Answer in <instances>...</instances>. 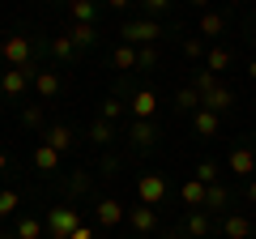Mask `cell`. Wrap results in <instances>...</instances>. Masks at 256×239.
<instances>
[{
  "instance_id": "obj_16",
  "label": "cell",
  "mask_w": 256,
  "mask_h": 239,
  "mask_svg": "<svg viewBox=\"0 0 256 239\" xmlns=\"http://www.w3.org/2000/svg\"><path fill=\"white\" fill-rule=\"evenodd\" d=\"M184 235H192V239L214 235V218H210L205 210H192V214H188V222H184Z\"/></svg>"
},
{
  "instance_id": "obj_7",
  "label": "cell",
  "mask_w": 256,
  "mask_h": 239,
  "mask_svg": "<svg viewBox=\"0 0 256 239\" xmlns=\"http://www.w3.org/2000/svg\"><path fill=\"white\" fill-rule=\"evenodd\" d=\"M94 218H98V226H120V222H128V210L116 196H102V201L94 205Z\"/></svg>"
},
{
  "instance_id": "obj_28",
  "label": "cell",
  "mask_w": 256,
  "mask_h": 239,
  "mask_svg": "<svg viewBox=\"0 0 256 239\" xmlns=\"http://www.w3.org/2000/svg\"><path fill=\"white\" fill-rule=\"evenodd\" d=\"M124 111H128V102H120V98H107V102H102V111H98V120L116 124V120H124Z\"/></svg>"
},
{
  "instance_id": "obj_4",
  "label": "cell",
  "mask_w": 256,
  "mask_h": 239,
  "mask_svg": "<svg viewBox=\"0 0 256 239\" xmlns=\"http://www.w3.org/2000/svg\"><path fill=\"white\" fill-rule=\"evenodd\" d=\"M137 196H141V205H150V210L162 205V201H166V180H162L158 171L141 175V180H137Z\"/></svg>"
},
{
  "instance_id": "obj_29",
  "label": "cell",
  "mask_w": 256,
  "mask_h": 239,
  "mask_svg": "<svg viewBox=\"0 0 256 239\" xmlns=\"http://www.w3.org/2000/svg\"><path fill=\"white\" fill-rule=\"evenodd\" d=\"M192 180H201L205 188H214V184H218V162H210V158L196 162V175H192Z\"/></svg>"
},
{
  "instance_id": "obj_14",
  "label": "cell",
  "mask_w": 256,
  "mask_h": 239,
  "mask_svg": "<svg viewBox=\"0 0 256 239\" xmlns=\"http://www.w3.org/2000/svg\"><path fill=\"white\" fill-rule=\"evenodd\" d=\"M34 90H38L43 102H52L56 94H60V73H56V68H38L34 73Z\"/></svg>"
},
{
  "instance_id": "obj_12",
  "label": "cell",
  "mask_w": 256,
  "mask_h": 239,
  "mask_svg": "<svg viewBox=\"0 0 256 239\" xmlns=\"http://www.w3.org/2000/svg\"><path fill=\"white\" fill-rule=\"evenodd\" d=\"M43 141H47L52 150H60V154H73V150H77V132L64 128V124H52V128L43 132Z\"/></svg>"
},
{
  "instance_id": "obj_8",
  "label": "cell",
  "mask_w": 256,
  "mask_h": 239,
  "mask_svg": "<svg viewBox=\"0 0 256 239\" xmlns=\"http://www.w3.org/2000/svg\"><path fill=\"white\" fill-rule=\"evenodd\" d=\"M226 166H230V171H235L239 180L248 184V180L256 175V154H252L248 146H235V150H230V158H226Z\"/></svg>"
},
{
  "instance_id": "obj_34",
  "label": "cell",
  "mask_w": 256,
  "mask_h": 239,
  "mask_svg": "<svg viewBox=\"0 0 256 239\" xmlns=\"http://www.w3.org/2000/svg\"><path fill=\"white\" fill-rule=\"evenodd\" d=\"M184 56H188V60H201V56H205V43H201V38H188V43H184Z\"/></svg>"
},
{
  "instance_id": "obj_19",
  "label": "cell",
  "mask_w": 256,
  "mask_h": 239,
  "mask_svg": "<svg viewBox=\"0 0 256 239\" xmlns=\"http://www.w3.org/2000/svg\"><path fill=\"white\" fill-rule=\"evenodd\" d=\"M230 60H235V56H230L226 47H210V52H205V73H214V77H218V73H226V68H230Z\"/></svg>"
},
{
  "instance_id": "obj_21",
  "label": "cell",
  "mask_w": 256,
  "mask_h": 239,
  "mask_svg": "<svg viewBox=\"0 0 256 239\" xmlns=\"http://www.w3.org/2000/svg\"><path fill=\"white\" fill-rule=\"evenodd\" d=\"M86 137H90V141H94V146H98V150H107L111 141H116V124H107V120H94V124H90V132H86Z\"/></svg>"
},
{
  "instance_id": "obj_40",
  "label": "cell",
  "mask_w": 256,
  "mask_h": 239,
  "mask_svg": "<svg viewBox=\"0 0 256 239\" xmlns=\"http://www.w3.org/2000/svg\"><path fill=\"white\" fill-rule=\"evenodd\" d=\"M248 38H252V43H256V26H252V30H248Z\"/></svg>"
},
{
  "instance_id": "obj_25",
  "label": "cell",
  "mask_w": 256,
  "mask_h": 239,
  "mask_svg": "<svg viewBox=\"0 0 256 239\" xmlns=\"http://www.w3.org/2000/svg\"><path fill=\"white\" fill-rule=\"evenodd\" d=\"M52 56L60 60V64H68V60L77 56V43H73L68 34H56V38H52Z\"/></svg>"
},
{
  "instance_id": "obj_27",
  "label": "cell",
  "mask_w": 256,
  "mask_h": 239,
  "mask_svg": "<svg viewBox=\"0 0 256 239\" xmlns=\"http://www.w3.org/2000/svg\"><path fill=\"white\" fill-rule=\"evenodd\" d=\"M222 30H226V18H218V13H201V34L218 38Z\"/></svg>"
},
{
  "instance_id": "obj_24",
  "label": "cell",
  "mask_w": 256,
  "mask_h": 239,
  "mask_svg": "<svg viewBox=\"0 0 256 239\" xmlns=\"http://www.w3.org/2000/svg\"><path fill=\"white\" fill-rule=\"evenodd\" d=\"M13 235H18V239H43V235H47V222H43V218H22Z\"/></svg>"
},
{
  "instance_id": "obj_15",
  "label": "cell",
  "mask_w": 256,
  "mask_h": 239,
  "mask_svg": "<svg viewBox=\"0 0 256 239\" xmlns=\"http://www.w3.org/2000/svg\"><path fill=\"white\" fill-rule=\"evenodd\" d=\"M205 196H210V188H205L201 180H188V184H180V201L188 205V210H205Z\"/></svg>"
},
{
  "instance_id": "obj_39",
  "label": "cell",
  "mask_w": 256,
  "mask_h": 239,
  "mask_svg": "<svg viewBox=\"0 0 256 239\" xmlns=\"http://www.w3.org/2000/svg\"><path fill=\"white\" fill-rule=\"evenodd\" d=\"M248 77H252V82H256V60H248Z\"/></svg>"
},
{
  "instance_id": "obj_36",
  "label": "cell",
  "mask_w": 256,
  "mask_h": 239,
  "mask_svg": "<svg viewBox=\"0 0 256 239\" xmlns=\"http://www.w3.org/2000/svg\"><path fill=\"white\" fill-rule=\"evenodd\" d=\"M73 239H94V230H90V226H86V222H82V226L73 230Z\"/></svg>"
},
{
  "instance_id": "obj_32",
  "label": "cell",
  "mask_w": 256,
  "mask_h": 239,
  "mask_svg": "<svg viewBox=\"0 0 256 239\" xmlns=\"http://www.w3.org/2000/svg\"><path fill=\"white\" fill-rule=\"evenodd\" d=\"M68 192H73V196H86V192H90V175H86V171H77L73 180H68Z\"/></svg>"
},
{
  "instance_id": "obj_5",
  "label": "cell",
  "mask_w": 256,
  "mask_h": 239,
  "mask_svg": "<svg viewBox=\"0 0 256 239\" xmlns=\"http://www.w3.org/2000/svg\"><path fill=\"white\" fill-rule=\"evenodd\" d=\"M30 82H34V68H4V73H0V90H4V98H22Z\"/></svg>"
},
{
  "instance_id": "obj_17",
  "label": "cell",
  "mask_w": 256,
  "mask_h": 239,
  "mask_svg": "<svg viewBox=\"0 0 256 239\" xmlns=\"http://www.w3.org/2000/svg\"><path fill=\"white\" fill-rule=\"evenodd\" d=\"M60 162H64V154H60V150H52V146H47V141H43V146L34 150V166H38V171H43V175L60 171Z\"/></svg>"
},
{
  "instance_id": "obj_41",
  "label": "cell",
  "mask_w": 256,
  "mask_h": 239,
  "mask_svg": "<svg viewBox=\"0 0 256 239\" xmlns=\"http://www.w3.org/2000/svg\"><path fill=\"white\" fill-rule=\"evenodd\" d=\"M0 239H18V235H0Z\"/></svg>"
},
{
  "instance_id": "obj_30",
  "label": "cell",
  "mask_w": 256,
  "mask_h": 239,
  "mask_svg": "<svg viewBox=\"0 0 256 239\" xmlns=\"http://www.w3.org/2000/svg\"><path fill=\"white\" fill-rule=\"evenodd\" d=\"M166 9H171V0H146V4H141V18H146V22H158Z\"/></svg>"
},
{
  "instance_id": "obj_9",
  "label": "cell",
  "mask_w": 256,
  "mask_h": 239,
  "mask_svg": "<svg viewBox=\"0 0 256 239\" xmlns=\"http://www.w3.org/2000/svg\"><path fill=\"white\" fill-rule=\"evenodd\" d=\"M128 116L132 120H154L158 116V94L154 90H137L132 102H128Z\"/></svg>"
},
{
  "instance_id": "obj_10",
  "label": "cell",
  "mask_w": 256,
  "mask_h": 239,
  "mask_svg": "<svg viewBox=\"0 0 256 239\" xmlns=\"http://www.w3.org/2000/svg\"><path fill=\"white\" fill-rule=\"evenodd\" d=\"M192 132H196V137H201V141H214V137H218V132H222V116H214V111H196V116H192Z\"/></svg>"
},
{
  "instance_id": "obj_35",
  "label": "cell",
  "mask_w": 256,
  "mask_h": 239,
  "mask_svg": "<svg viewBox=\"0 0 256 239\" xmlns=\"http://www.w3.org/2000/svg\"><path fill=\"white\" fill-rule=\"evenodd\" d=\"M30 124V128H38V124H43V107H26V116H22Z\"/></svg>"
},
{
  "instance_id": "obj_37",
  "label": "cell",
  "mask_w": 256,
  "mask_h": 239,
  "mask_svg": "<svg viewBox=\"0 0 256 239\" xmlns=\"http://www.w3.org/2000/svg\"><path fill=\"white\" fill-rule=\"evenodd\" d=\"M248 201L256 205V180H248Z\"/></svg>"
},
{
  "instance_id": "obj_3",
  "label": "cell",
  "mask_w": 256,
  "mask_h": 239,
  "mask_svg": "<svg viewBox=\"0 0 256 239\" xmlns=\"http://www.w3.org/2000/svg\"><path fill=\"white\" fill-rule=\"evenodd\" d=\"M120 38H124L128 47H154L158 38H162V26L158 22H146V18H132L120 26Z\"/></svg>"
},
{
  "instance_id": "obj_31",
  "label": "cell",
  "mask_w": 256,
  "mask_h": 239,
  "mask_svg": "<svg viewBox=\"0 0 256 239\" xmlns=\"http://www.w3.org/2000/svg\"><path fill=\"white\" fill-rule=\"evenodd\" d=\"M18 205H22V196L13 192V188H9V192H0V218H9V214H18Z\"/></svg>"
},
{
  "instance_id": "obj_6",
  "label": "cell",
  "mask_w": 256,
  "mask_h": 239,
  "mask_svg": "<svg viewBox=\"0 0 256 239\" xmlns=\"http://www.w3.org/2000/svg\"><path fill=\"white\" fill-rule=\"evenodd\" d=\"M128 141H132V150H154L158 146V128H154V120H132L128 124Z\"/></svg>"
},
{
  "instance_id": "obj_2",
  "label": "cell",
  "mask_w": 256,
  "mask_h": 239,
  "mask_svg": "<svg viewBox=\"0 0 256 239\" xmlns=\"http://www.w3.org/2000/svg\"><path fill=\"white\" fill-rule=\"evenodd\" d=\"M0 56H4L9 68H34V43H30L26 34H4Z\"/></svg>"
},
{
  "instance_id": "obj_23",
  "label": "cell",
  "mask_w": 256,
  "mask_h": 239,
  "mask_svg": "<svg viewBox=\"0 0 256 239\" xmlns=\"http://www.w3.org/2000/svg\"><path fill=\"white\" fill-rule=\"evenodd\" d=\"M68 18H73V26H94V18H98V4H90V0H77L73 9H68Z\"/></svg>"
},
{
  "instance_id": "obj_26",
  "label": "cell",
  "mask_w": 256,
  "mask_h": 239,
  "mask_svg": "<svg viewBox=\"0 0 256 239\" xmlns=\"http://www.w3.org/2000/svg\"><path fill=\"white\" fill-rule=\"evenodd\" d=\"M68 38L77 43V52H86V47L98 43V26H73V30H68Z\"/></svg>"
},
{
  "instance_id": "obj_38",
  "label": "cell",
  "mask_w": 256,
  "mask_h": 239,
  "mask_svg": "<svg viewBox=\"0 0 256 239\" xmlns=\"http://www.w3.org/2000/svg\"><path fill=\"white\" fill-rule=\"evenodd\" d=\"M9 171V154H4V150H0V175Z\"/></svg>"
},
{
  "instance_id": "obj_33",
  "label": "cell",
  "mask_w": 256,
  "mask_h": 239,
  "mask_svg": "<svg viewBox=\"0 0 256 239\" xmlns=\"http://www.w3.org/2000/svg\"><path fill=\"white\" fill-rule=\"evenodd\" d=\"M158 64V47H137V68H154Z\"/></svg>"
},
{
  "instance_id": "obj_1",
  "label": "cell",
  "mask_w": 256,
  "mask_h": 239,
  "mask_svg": "<svg viewBox=\"0 0 256 239\" xmlns=\"http://www.w3.org/2000/svg\"><path fill=\"white\" fill-rule=\"evenodd\" d=\"M43 222H47V239H73V230L82 226V214H77V205H56Z\"/></svg>"
},
{
  "instance_id": "obj_22",
  "label": "cell",
  "mask_w": 256,
  "mask_h": 239,
  "mask_svg": "<svg viewBox=\"0 0 256 239\" xmlns=\"http://www.w3.org/2000/svg\"><path fill=\"white\" fill-rule=\"evenodd\" d=\"M111 64H116L120 73H132V68H137V47H128V43H120L116 52H111Z\"/></svg>"
},
{
  "instance_id": "obj_13",
  "label": "cell",
  "mask_w": 256,
  "mask_h": 239,
  "mask_svg": "<svg viewBox=\"0 0 256 239\" xmlns=\"http://www.w3.org/2000/svg\"><path fill=\"white\" fill-rule=\"evenodd\" d=\"M222 235H226V239H252L256 226H252L248 214H226V218H222Z\"/></svg>"
},
{
  "instance_id": "obj_18",
  "label": "cell",
  "mask_w": 256,
  "mask_h": 239,
  "mask_svg": "<svg viewBox=\"0 0 256 239\" xmlns=\"http://www.w3.org/2000/svg\"><path fill=\"white\" fill-rule=\"evenodd\" d=\"M226 210H230V188L226 184H214L210 196H205V214L214 218V214H226Z\"/></svg>"
},
{
  "instance_id": "obj_20",
  "label": "cell",
  "mask_w": 256,
  "mask_h": 239,
  "mask_svg": "<svg viewBox=\"0 0 256 239\" xmlns=\"http://www.w3.org/2000/svg\"><path fill=\"white\" fill-rule=\"evenodd\" d=\"M175 111H184V116H196V111H201V94L192 90V86L175 90Z\"/></svg>"
},
{
  "instance_id": "obj_11",
  "label": "cell",
  "mask_w": 256,
  "mask_h": 239,
  "mask_svg": "<svg viewBox=\"0 0 256 239\" xmlns=\"http://www.w3.org/2000/svg\"><path fill=\"white\" fill-rule=\"evenodd\" d=\"M128 226L137 230V235H154L158 230V214L150 210V205H132V210H128Z\"/></svg>"
}]
</instances>
